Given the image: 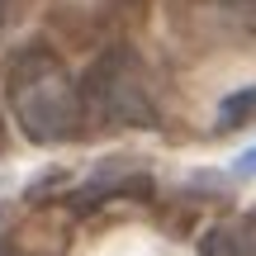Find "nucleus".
Masks as SVG:
<instances>
[{
    "label": "nucleus",
    "instance_id": "5",
    "mask_svg": "<svg viewBox=\"0 0 256 256\" xmlns=\"http://www.w3.org/2000/svg\"><path fill=\"white\" fill-rule=\"evenodd\" d=\"M252 119H256V86L228 95V100L218 104V128H223V133H232V128H242V124H252Z\"/></svg>",
    "mask_w": 256,
    "mask_h": 256
},
{
    "label": "nucleus",
    "instance_id": "1",
    "mask_svg": "<svg viewBox=\"0 0 256 256\" xmlns=\"http://www.w3.org/2000/svg\"><path fill=\"white\" fill-rule=\"evenodd\" d=\"M5 100L19 133L28 142H66L86 128L81 81L62 66V57L43 43H28L5 66Z\"/></svg>",
    "mask_w": 256,
    "mask_h": 256
},
{
    "label": "nucleus",
    "instance_id": "9",
    "mask_svg": "<svg viewBox=\"0 0 256 256\" xmlns=\"http://www.w3.org/2000/svg\"><path fill=\"white\" fill-rule=\"evenodd\" d=\"M5 256H14V252H5Z\"/></svg>",
    "mask_w": 256,
    "mask_h": 256
},
{
    "label": "nucleus",
    "instance_id": "4",
    "mask_svg": "<svg viewBox=\"0 0 256 256\" xmlns=\"http://www.w3.org/2000/svg\"><path fill=\"white\" fill-rule=\"evenodd\" d=\"M200 256H256V218H223L200 238Z\"/></svg>",
    "mask_w": 256,
    "mask_h": 256
},
{
    "label": "nucleus",
    "instance_id": "2",
    "mask_svg": "<svg viewBox=\"0 0 256 256\" xmlns=\"http://www.w3.org/2000/svg\"><path fill=\"white\" fill-rule=\"evenodd\" d=\"M81 119L90 128H152L156 100L133 48H104L81 76Z\"/></svg>",
    "mask_w": 256,
    "mask_h": 256
},
{
    "label": "nucleus",
    "instance_id": "3",
    "mask_svg": "<svg viewBox=\"0 0 256 256\" xmlns=\"http://www.w3.org/2000/svg\"><path fill=\"white\" fill-rule=\"evenodd\" d=\"M124 194H152V176L133 171V166H124V162L119 166L110 162V166H100V171L72 194V209L76 214H90V209H100L104 200H124Z\"/></svg>",
    "mask_w": 256,
    "mask_h": 256
},
{
    "label": "nucleus",
    "instance_id": "8",
    "mask_svg": "<svg viewBox=\"0 0 256 256\" xmlns=\"http://www.w3.org/2000/svg\"><path fill=\"white\" fill-rule=\"evenodd\" d=\"M0 147H5V124H0Z\"/></svg>",
    "mask_w": 256,
    "mask_h": 256
},
{
    "label": "nucleus",
    "instance_id": "7",
    "mask_svg": "<svg viewBox=\"0 0 256 256\" xmlns=\"http://www.w3.org/2000/svg\"><path fill=\"white\" fill-rule=\"evenodd\" d=\"M218 5H228V10H238V14H252L256 19V0H218Z\"/></svg>",
    "mask_w": 256,
    "mask_h": 256
},
{
    "label": "nucleus",
    "instance_id": "6",
    "mask_svg": "<svg viewBox=\"0 0 256 256\" xmlns=\"http://www.w3.org/2000/svg\"><path fill=\"white\" fill-rule=\"evenodd\" d=\"M232 171H238V176H256V147L238 156V166H232Z\"/></svg>",
    "mask_w": 256,
    "mask_h": 256
}]
</instances>
